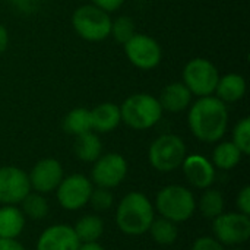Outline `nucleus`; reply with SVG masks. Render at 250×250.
<instances>
[{
    "label": "nucleus",
    "instance_id": "f257e3e1",
    "mask_svg": "<svg viewBox=\"0 0 250 250\" xmlns=\"http://www.w3.org/2000/svg\"><path fill=\"white\" fill-rule=\"evenodd\" d=\"M188 123L196 139L207 144L218 142L226 135L229 125L227 105L217 97H201L192 104Z\"/></svg>",
    "mask_w": 250,
    "mask_h": 250
},
{
    "label": "nucleus",
    "instance_id": "f03ea898",
    "mask_svg": "<svg viewBox=\"0 0 250 250\" xmlns=\"http://www.w3.org/2000/svg\"><path fill=\"white\" fill-rule=\"evenodd\" d=\"M154 218V204L142 192H129L116 208V224L127 236L145 234Z\"/></svg>",
    "mask_w": 250,
    "mask_h": 250
},
{
    "label": "nucleus",
    "instance_id": "7ed1b4c3",
    "mask_svg": "<svg viewBox=\"0 0 250 250\" xmlns=\"http://www.w3.org/2000/svg\"><path fill=\"white\" fill-rule=\"evenodd\" d=\"M154 209L160 217L179 224L193 217L196 201L190 189L180 185H168L157 193Z\"/></svg>",
    "mask_w": 250,
    "mask_h": 250
},
{
    "label": "nucleus",
    "instance_id": "20e7f679",
    "mask_svg": "<svg viewBox=\"0 0 250 250\" xmlns=\"http://www.w3.org/2000/svg\"><path fill=\"white\" fill-rule=\"evenodd\" d=\"M163 111L164 110L161 108L158 98L145 92H138L127 97L120 107L122 122L135 130H146L154 127L160 122Z\"/></svg>",
    "mask_w": 250,
    "mask_h": 250
},
{
    "label": "nucleus",
    "instance_id": "39448f33",
    "mask_svg": "<svg viewBox=\"0 0 250 250\" xmlns=\"http://www.w3.org/2000/svg\"><path fill=\"white\" fill-rule=\"evenodd\" d=\"M148 158L157 171L171 173L182 167L186 158V144L174 133L161 135L151 144Z\"/></svg>",
    "mask_w": 250,
    "mask_h": 250
},
{
    "label": "nucleus",
    "instance_id": "423d86ee",
    "mask_svg": "<svg viewBox=\"0 0 250 250\" xmlns=\"http://www.w3.org/2000/svg\"><path fill=\"white\" fill-rule=\"evenodd\" d=\"M110 13L94 4H83L78 7L72 15V25L76 34L86 41H103L111 31Z\"/></svg>",
    "mask_w": 250,
    "mask_h": 250
},
{
    "label": "nucleus",
    "instance_id": "0eeeda50",
    "mask_svg": "<svg viewBox=\"0 0 250 250\" xmlns=\"http://www.w3.org/2000/svg\"><path fill=\"white\" fill-rule=\"evenodd\" d=\"M220 75L217 66L208 59L196 57L183 69V83L196 97H208L215 92Z\"/></svg>",
    "mask_w": 250,
    "mask_h": 250
},
{
    "label": "nucleus",
    "instance_id": "6e6552de",
    "mask_svg": "<svg viewBox=\"0 0 250 250\" xmlns=\"http://www.w3.org/2000/svg\"><path fill=\"white\" fill-rule=\"evenodd\" d=\"M214 237L224 246H239L249 240L250 217L242 212H223L212 220Z\"/></svg>",
    "mask_w": 250,
    "mask_h": 250
},
{
    "label": "nucleus",
    "instance_id": "1a4fd4ad",
    "mask_svg": "<svg viewBox=\"0 0 250 250\" xmlns=\"http://www.w3.org/2000/svg\"><path fill=\"white\" fill-rule=\"evenodd\" d=\"M94 185L83 174H70L63 177L60 185L56 189V198L59 205L66 211L82 209L88 202L92 193Z\"/></svg>",
    "mask_w": 250,
    "mask_h": 250
},
{
    "label": "nucleus",
    "instance_id": "9d476101",
    "mask_svg": "<svg viewBox=\"0 0 250 250\" xmlns=\"http://www.w3.org/2000/svg\"><path fill=\"white\" fill-rule=\"evenodd\" d=\"M127 170V161L123 155L116 152H110L105 155L101 154L100 158L94 161L91 182L97 188H105L111 190L126 179Z\"/></svg>",
    "mask_w": 250,
    "mask_h": 250
},
{
    "label": "nucleus",
    "instance_id": "9b49d317",
    "mask_svg": "<svg viewBox=\"0 0 250 250\" xmlns=\"http://www.w3.org/2000/svg\"><path fill=\"white\" fill-rule=\"evenodd\" d=\"M125 45V53L129 62L142 70H151L161 62L163 51L160 44L149 35L135 34Z\"/></svg>",
    "mask_w": 250,
    "mask_h": 250
},
{
    "label": "nucleus",
    "instance_id": "f8f14e48",
    "mask_svg": "<svg viewBox=\"0 0 250 250\" xmlns=\"http://www.w3.org/2000/svg\"><path fill=\"white\" fill-rule=\"evenodd\" d=\"M31 192L28 174L15 166L0 167V204L18 205Z\"/></svg>",
    "mask_w": 250,
    "mask_h": 250
},
{
    "label": "nucleus",
    "instance_id": "ddd939ff",
    "mask_svg": "<svg viewBox=\"0 0 250 250\" xmlns=\"http://www.w3.org/2000/svg\"><path fill=\"white\" fill-rule=\"evenodd\" d=\"M28 177L31 190L45 195L56 190L63 180V166L56 158H42L32 167Z\"/></svg>",
    "mask_w": 250,
    "mask_h": 250
},
{
    "label": "nucleus",
    "instance_id": "4468645a",
    "mask_svg": "<svg viewBox=\"0 0 250 250\" xmlns=\"http://www.w3.org/2000/svg\"><path fill=\"white\" fill-rule=\"evenodd\" d=\"M182 170L186 180L196 189L205 190L211 188L215 182V167L204 155H186L182 163Z\"/></svg>",
    "mask_w": 250,
    "mask_h": 250
},
{
    "label": "nucleus",
    "instance_id": "2eb2a0df",
    "mask_svg": "<svg viewBox=\"0 0 250 250\" xmlns=\"http://www.w3.org/2000/svg\"><path fill=\"white\" fill-rule=\"evenodd\" d=\"M78 240L73 227L67 224H54L47 227L37 242V250H78Z\"/></svg>",
    "mask_w": 250,
    "mask_h": 250
},
{
    "label": "nucleus",
    "instance_id": "dca6fc26",
    "mask_svg": "<svg viewBox=\"0 0 250 250\" xmlns=\"http://www.w3.org/2000/svg\"><path fill=\"white\" fill-rule=\"evenodd\" d=\"M160 105L170 113H180L186 110L192 103V92L182 82H173L167 85L160 94Z\"/></svg>",
    "mask_w": 250,
    "mask_h": 250
},
{
    "label": "nucleus",
    "instance_id": "f3484780",
    "mask_svg": "<svg viewBox=\"0 0 250 250\" xmlns=\"http://www.w3.org/2000/svg\"><path fill=\"white\" fill-rule=\"evenodd\" d=\"M91 111V123L92 130L98 133L113 132L122 122L120 107L114 103H103L94 107Z\"/></svg>",
    "mask_w": 250,
    "mask_h": 250
},
{
    "label": "nucleus",
    "instance_id": "a211bd4d",
    "mask_svg": "<svg viewBox=\"0 0 250 250\" xmlns=\"http://www.w3.org/2000/svg\"><path fill=\"white\" fill-rule=\"evenodd\" d=\"M25 215L16 205H3L0 208V237L18 239L25 229Z\"/></svg>",
    "mask_w": 250,
    "mask_h": 250
},
{
    "label": "nucleus",
    "instance_id": "6ab92c4d",
    "mask_svg": "<svg viewBox=\"0 0 250 250\" xmlns=\"http://www.w3.org/2000/svg\"><path fill=\"white\" fill-rule=\"evenodd\" d=\"M217 98L221 100L224 104L236 103L242 100L246 94V81L239 73H229L218 79L215 88Z\"/></svg>",
    "mask_w": 250,
    "mask_h": 250
},
{
    "label": "nucleus",
    "instance_id": "aec40b11",
    "mask_svg": "<svg viewBox=\"0 0 250 250\" xmlns=\"http://www.w3.org/2000/svg\"><path fill=\"white\" fill-rule=\"evenodd\" d=\"M73 152L81 161L94 163L103 154V144L100 138L91 130L76 136L73 144Z\"/></svg>",
    "mask_w": 250,
    "mask_h": 250
},
{
    "label": "nucleus",
    "instance_id": "412c9836",
    "mask_svg": "<svg viewBox=\"0 0 250 250\" xmlns=\"http://www.w3.org/2000/svg\"><path fill=\"white\" fill-rule=\"evenodd\" d=\"M73 231L81 243H92L98 242V239L104 233V221L94 214H88L81 217L75 227Z\"/></svg>",
    "mask_w": 250,
    "mask_h": 250
},
{
    "label": "nucleus",
    "instance_id": "4be33fe9",
    "mask_svg": "<svg viewBox=\"0 0 250 250\" xmlns=\"http://www.w3.org/2000/svg\"><path fill=\"white\" fill-rule=\"evenodd\" d=\"M243 154L240 152V149L231 141H226L215 146V149L212 151L211 163L220 170H231L240 163Z\"/></svg>",
    "mask_w": 250,
    "mask_h": 250
},
{
    "label": "nucleus",
    "instance_id": "5701e85b",
    "mask_svg": "<svg viewBox=\"0 0 250 250\" xmlns=\"http://www.w3.org/2000/svg\"><path fill=\"white\" fill-rule=\"evenodd\" d=\"M63 130L69 135H73V136L91 132L92 130L91 111L83 108V107H78V108L70 110L63 120Z\"/></svg>",
    "mask_w": 250,
    "mask_h": 250
},
{
    "label": "nucleus",
    "instance_id": "b1692460",
    "mask_svg": "<svg viewBox=\"0 0 250 250\" xmlns=\"http://www.w3.org/2000/svg\"><path fill=\"white\" fill-rule=\"evenodd\" d=\"M196 208L205 218L214 220L224 212V196L218 189L208 188L202 193L199 202L196 204Z\"/></svg>",
    "mask_w": 250,
    "mask_h": 250
},
{
    "label": "nucleus",
    "instance_id": "393cba45",
    "mask_svg": "<svg viewBox=\"0 0 250 250\" xmlns=\"http://www.w3.org/2000/svg\"><path fill=\"white\" fill-rule=\"evenodd\" d=\"M149 234L152 237V240L158 245L163 246H168L173 245L177 237H179V229L177 224L167 220V218H154L152 224L149 226Z\"/></svg>",
    "mask_w": 250,
    "mask_h": 250
},
{
    "label": "nucleus",
    "instance_id": "a878e982",
    "mask_svg": "<svg viewBox=\"0 0 250 250\" xmlns=\"http://www.w3.org/2000/svg\"><path fill=\"white\" fill-rule=\"evenodd\" d=\"M21 207H22L21 211L23 212L25 218L34 220V221L45 218L50 211L48 202L44 198V195L37 193V192H34V193L29 192L21 202Z\"/></svg>",
    "mask_w": 250,
    "mask_h": 250
},
{
    "label": "nucleus",
    "instance_id": "bb28decb",
    "mask_svg": "<svg viewBox=\"0 0 250 250\" xmlns=\"http://www.w3.org/2000/svg\"><path fill=\"white\" fill-rule=\"evenodd\" d=\"M135 22L130 16H119L116 21L111 22V31L110 35L114 37V40L120 44L127 42L135 35Z\"/></svg>",
    "mask_w": 250,
    "mask_h": 250
},
{
    "label": "nucleus",
    "instance_id": "cd10ccee",
    "mask_svg": "<svg viewBox=\"0 0 250 250\" xmlns=\"http://www.w3.org/2000/svg\"><path fill=\"white\" fill-rule=\"evenodd\" d=\"M243 155L250 154V119H242L233 130V141H231Z\"/></svg>",
    "mask_w": 250,
    "mask_h": 250
},
{
    "label": "nucleus",
    "instance_id": "c85d7f7f",
    "mask_svg": "<svg viewBox=\"0 0 250 250\" xmlns=\"http://www.w3.org/2000/svg\"><path fill=\"white\" fill-rule=\"evenodd\" d=\"M113 202H114V198H113V193L110 192V189L94 188L88 204H91V207L95 211H107L113 207Z\"/></svg>",
    "mask_w": 250,
    "mask_h": 250
},
{
    "label": "nucleus",
    "instance_id": "c756f323",
    "mask_svg": "<svg viewBox=\"0 0 250 250\" xmlns=\"http://www.w3.org/2000/svg\"><path fill=\"white\" fill-rule=\"evenodd\" d=\"M192 250H226V246L212 236H204L195 240Z\"/></svg>",
    "mask_w": 250,
    "mask_h": 250
},
{
    "label": "nucleus",
    "instance_id": "7c9ffc66",
    "mask_svg": "<svg viewBox=\"0 0 250 250\" xmlns=\"http://www.w3.org/2000/svg\"><path fill=\"white\" fill-rule=\"evenodd\" d=\"M236 205L239 212L245 214V215H250V186H245L237 198H236Z\"/></svg>",
    "mask_w": 250,
    "mask_h": 250
},
{
    "label": "nucleus",
    "instance_id": "2f4dec72",
    "mask_svg": "<svg viewBox=\"0 0 250 250\" xmlns=\"http://www.w3.org/2000/svg\"><path fill=\"white\" fill-rule=\"evenodd\" d=\"M125 0H92V4L103 9L104 12L110 13V12H116L119 7H122Z\"/></svg>",
    "mask_w": 250,
    "mask_h": 250
},
{
    "label": "nucleus",
    "instance_id": "473e14b6",
    "mask_svg": "<svg viewBox=\"0 0 250 250\" xmlns=\"http://www.w3.org/2000/svg\"><path fill=\"white\" fill-rule=\"evenodd\" d=\"M0 250H25V248L16 239H1L0 237Z\"/></svg>",
    "mask_w": 250,
    "mask_h": 250
},
{
    "label": "nucleus",
    "instance_id": "72a5a7b5",
    "mask_svg": "<svg viewBox=\"0 0 250 250\" xmlns=\"http://www.w3.org/2000/svg\"><path fill=\"white\" fill-rule=\"evenodd\" d=\"M7 44H9V34H7V29L0 23V53H3V51L7 48Z\"/></svg>",
    "mask_w": 250,
    "mask_h": 250
},
{
    "label": "nucleus",
    "instance_id": "f704fd0d",
    "mask_svg": "<svg viewBox=\"0 0 250 250\" xmlns=\"http://www.w3.org/2000/svg\"><path fill=\"white\" fill-rule=\"evenodd\" d=\"M12 3L19 7L21 10L23 12H29L32 9V4H34V0H12Z\"/></svg>",
    "mask_w": 250,
    "mask_h": 250
},
{
    "label": "nucleus",
    "instance_id": "c9c22d12",
    "mask_svg": "<svg viewBox=\"0 0 250 250\" xmlns=\"http://www.w3.org/2000/svg\"><path fill=\"white\" fill-rule=\"evenodd\" d=\"M78 250H105L98 242H92V243H81Z\"/></svg>",
    "mask_w": 250,
    "mask_h": 250
},
{
    "label": "nucleus",
    "instance_id": "e433bc0d",
    "mask_svg": "<svg viewBox=\"0 0 250 250\" xmlns=\"http://www.w3.org/2000/svg\"><path fill=\"white\" fill-rule=\"evenodd\" d=\"M233 250H243V249H233Z\"/></svg>",
    "mask_w": 250,
    "mask_h": 250
}]
</instances>
